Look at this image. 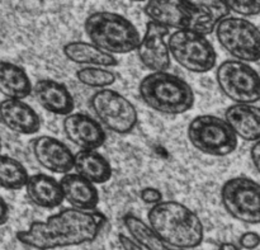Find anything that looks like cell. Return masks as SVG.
Instances as JSON below:
<instances>
[{
    "mask_svg": "<svg viewBox=\"0 0 260 250\" xmlns=\"http://www.w3.org/2000/svg\"><path fill=\"white\" fill-rule=\"evenodd\" d=\"M106 217L99 212L65 208L46 221H35L28 230L19 231L17 239L37 250H53L81 245L95 240Z\"/></svg>",
    "mask_w": 260,
    "mask_h": 250,
    "instance_id": "1",
    "label": "cell"
},
{
    "mask_svg": "<svg viewBox=\"0 0 260 250\" xmlns=\"http://www.w3.org/2000/svg\"><path fill=\"white\" fill-rule=\"evenodd\" d=\"M145 14L151 22L177 30L211 35L230 14L222 0H147Z\"/></svg>",
    "mask_w": 260,
    "mask_h": 250,
    "instance_id": "2",
    "label": "cell"
},
{
    "mask_svg": "<svg viewBox=\"0 0 260 250\" xmlns=\"http://www.w3.org/2000/svg\"><path fill=\"white\" fill-rule=\"evenodd\" d=\"M149 228L164 245L194 249L203 241V224L197 215L177 201H161L147 213Z\"/></svg>",
    "mask_w": 260,
    "mask_h": 250,
    "instance_id": "3",
    "label": "cell"
},
{
    "mask_svg": "<svg viewBox=\"0 0 260 250\" xmlns=\"http://www.w3.org/2000/svg\"><path fill=\"white\" fill-rule=\"evenodd\" d=\"M139 93L149 108L168 116L183 114L194 106V93L189 84L168 71L145 76L139 85Z\"/></svg>",
    "mask_w": 260,
    "mask_h": 250,
    "instance_id": "4",
    "label": "cell"
},
{
    "mask_svg": "<svg viewBox=\"0 0 260 250\" xmlns=\"http://www.w3.org/2000/svg\"><path fill=\"white\" fill-rule=\"evenodd\" d=\"M90 42L111 55H124L137 50L141 41L136 25L114 12H95L84 23Z\"/></svg>",
    "mask_w": 260,
    "mask_h": 250,
    "instance_id": "5",
    "label": "cell"
},
{
    "mask_svg": "<svg viewBox=\"0 0 260 250\" xmlns=\"http://www.w3.org/2000/svg\"><path fill=\"white\" fill-rule=\"evenodd\" d=\"M188 140L200 152L210 157H228L238 149L239 139L228 122L212 114H202L190 121Z\"/></svg>",
    "mask_w": 260,
    "mask_h": 250,
    "instance_id": "6",
    "label": "cell"
},
{
    "mask_svg": "<svg viewBox=\"0 0 260 250\" xmlns=\"http://www.w3.org/2000/svg\"><path fill=\"white\" fill-rule=\"evenodd\" d=\"M215 32L221 47L234 60L248 64L260 60V29L253 22L228 15L218 22Z\"/></svg>",
    "mask_w": 260,
    "mask_h": 250,
    "instance_id": "7",
    "label": "cell"
},
{
    "mask_svg": "<svg viewBox=\"0 0 260 250\" xmlns=\"http://www.w3.org/2000/svg\"><path fill=\"white\" fill-rule=\"evenodd\" d=\"M170 57L183 69L196 74L208 73L217 64V52L205 35L175 30L168 41Z\"/></svg>",
    "mask_w": 260,
    "mask_h": 250,
    "instance_id": "8",
    "label": "cell"
},
{
    "mask_svg": "<svg viewBox=\"0 0 260 250\" xmlns=\"http://www.w3.org/2000/svg\"><path fill=\"white\" fill-rule=\"evenodd\" d=\"M90 107L99 123L113 134H129L139 122L134 104L123 94L111 88L96 90L90 98Z\"/></svg>",
    "mask_w": 260,
    "mask_h": 250,
    "instance_id": "9",
    "label": "cell"
},
{
    "mask_svg": "<svg viewBox=\"0 0 260 250\" xmlns=\"http://www.w3.org/2000/svg\"><path fill=\"white\" fill-rule=\"evenodd\" d=\"M216 81L223 96L235 103L254 104L260 101V75L248 63L223 61L216 69Z\"/></svg>",
    "mask_w": 260,
    "mask_h": 250,
    "instance_id": "10",
    "label": "cell"
},
{
    "mask_svg": "<svg viewBox=\"0 0 260 250\" xmlns=\"http://www.w3.org/2000/svg\"><path fill=\"white\" fill-rule=\"evenodd\" d=\"M221 202L235 220L260 224V184L256 180L245 175L230 178L221 188Z\"/></svg>",
    "mask_w": 260,
    "mask_h": 250,
    "instance_id": "11",
    "label": "cell"
},
{
    "mask_svg": "<svg viewBox=\"0 0 260 250\" xmlns=\"http://www.w3.org/2000/svg\"><path fill=\"white\" fill-rule=\"evenodd\" d=\"M169 30V28L151 20L147 22L145 35L141 37L136 51L140 63L150 70V73L169 70L172 60L168 42L165 41Z\"/></svg>",
    "mask_w": 260,
    "mask_h": 250,
    "instance_id": "12",
    "label": "cell"
},
{
    "mask_svg": "<svg viewBox=\"0 0 260 250\" xmlns=\"http://www.w3.org/2000/svg\"><path fill=\"white\" fill-rule=\"evenodd\" d=\"M36 162L55 174H66L74 169V155L70 147L56 137L37 136L30 142Z\"/></svg>",
    "mask_w": 260,
    "mask_h": 250,
    "instance_id": "13",
    "label": "cell"
},
{
    "mask_svg": "<svg viewBox=\"0 0 260 250\" xmlns=\"http://www.w3.org/2000/svg\"><path fill=\"white\" fill-rule=\"evenodd\" d=\"M66 139L80 150H96L107 141L106 129L98 119L85 113H70L62 122Z\"/></svg>",
    "mask_w": 260,
    "mask_h": 250,
    "instance_id": "14",
    "label": "cell"
},
{
    "mask_svg": "<svg viewBox=\"0 0 260 250\" xmlns=\"http://www.w3.org/2000/svg\"><path fill=\"white\" fill-rule=\"evenodd\" d=\"M0 123L19 135H36L41 129L37 112L23 99H7L0 102Z\"/></svg>",
    "mask_w": 260,
    "mask_h": 250,
    "instance_id": "15",
    "label": "cell"
},
{
    "mask_svg": "<svg viewBox=\"0 0 260 250\" xmlns=\"http://www.w3.org/2000/svg\"><path fill=\"white\" fill-rule=\"evenodd\" d=\"M32 94L45 111L57 116H68L75 108L73 94L68 86L52 79H41L33 85Z\"/></svg>",
    "mask_w": 260,
    "mask_h": 250,
    "instance_id": "16",
    "label": "cell"
},
{
    "mask_svg": "<svg viewBox=\"0 0 260 250\" xmlns=\"http://www.w3.org/2000/svg\"><path fill=\"white\" fill-rule=\"evenodd\" d=\"M225 119L238 136L245 141L260 140V107L249 103H235L225 112Z\"/></svg>",
    "mask_w": 260,
    "mask_h": 250,
    "instance_id": "17",
    "label": "cell"
},
{
    "mask_svg": "<svg viewBox=\"0 0 260 250\" xmlns=\"http://www.w3.org/2000/svg\"><path fill=\"white\" fill-rule=\"evenodd\" d=\"M63 201H68L71 207L84 211H91L98 206L99 192L95 184L89 182L81 175L66 173L60 179Z\"/></svg>",
    "mask_w": 260,
    "mask_h": 250,
    "instance_id": "18",
    "label": "cell"
},
{
    "mask_svg": "<svg viewBox=\"0 0 260 250\" xmlns=\"http://www.w3.org/2000/svg\"><path fill=\"white\" fill-rule=\"evenodd\" d=\"M24 188L28 200L38 207L55 208L63 202L60 182L48 174L29 175Z\"/></svg>",
    "mask_w": 260,
    "mask_h": 250,
    "instance_id": "19",
    "label": "cell"
},
{
    "mask_svg": "<svg viewBox=\"0 0 260 250\" xmlns=\"http://www.w3.org/2000/svg\"><path fill=\"white\" fill-rule=\"evenodd\" d=\"M74 170L93 184H103L112 178L111 163L96 150H80L74 155Z\"/></svg>",
    "mask_w": 260,
    "mask_h": 250,
    "instance_id": "20",
    "label": "cell"
},
{
    "mask_svg": "<svg viewBox=\"0 0 260 250\" xmlns=\"http://www.w3.org/2000/svg\"><path fill=\"white\" fill-rule=\"evenodd\" d=\"M63 55L71 63L83 66H101V68H112L118 64L116 56L106 52L85 41H70L62 48Z\"/></svg>",
    "mask_w": 260,
    "mask_h": 250,
    "instance_id": "21",
    "label": "cell"
},
{
    "mask_svg": "<svg viewBox=\"0 0 260 250\" xmlns=\"http://www.w3.org/2000/svg\"><path fill=\"white\" fill-rule=\"evenodd\" d=\"M33 84L19 65L0 61V94L7 99H24L32 94Z\"/></svg>",
    "mask_w": 260,
    "mask_h": 250,
    "instance_id": "22",
    "label": "cell"
},
{
    "mask_svg": "<svg viewBox=\"0 0 260 250\" xmlns=\"http://www.w3.org/2000/svg\"><path fill=\"white\" fill-rule=\"evenodd\" d=\"M28 172L17 159L0 154V187L4 190H22L28 180Z\"/></svg>",
    "mask_w": 260,
    "mask_h": 250,
    "instance_id": "23",
    "label": "cell"
},
{
    "mask_svg": "<svg viewBox=\"0 0 260 250\" xmlns=\"http://www.w3.org/2000/svg\"><path fill=\"white\" fill-rule=\"evenodd\" d=\"M124 226L128 230L129 235L132 236L136 243L140 245L145 246L147 250H193V249H177V248H170V246L164 245L159 239L156 238L149 225L137 218L134 215H126L123 217Z\"/></svg>",
    "mask_w": 260,
    "mask_h": 250,
    "instance_id": "24",
    "label": "cell"
},
{
    "mask_svg": "<svg viewBox=\"0 0 260 250\" xmlns=\"http://www.w3.org/2000/svg\"><path fill=\"white\" fill-rule=\"evenodd\" d=\"M75 76L79 83L83 85L98 89V90L111 88L117 80V76L113 71L109 70L108 68H101V66H83L76 70Z\"/></svg>",
    "mask_w": 260,
    "mask_h": 250,
    "instance_id": "25",
    "label": "cell"
},
{
    "mask_svg": "<svg viewBox=\"0 0 260 250\" xmlns=\"http://www.w3.org/2000/svg\"><path fill=\"white\" fill-rule=\"evenodd\" d=\"M230 12L243 17H255L260 14V0H222Z\"/></svg>",
    "mask_w": 260,
    "mask_h": 250,
    "instance_id": "26",
    "label": "cell"
},
{
    "mask_svg": "<svg viewBox=\"0 0 260 250\" xmlns=\"http://www.w3.org/2000/svg\"><path fill=\"white\" fill-rule=\"evenodd\" d=\"M140 198H141L145 203H149V205H156V203L161 202L162 201V195L157 188L146 187L140 192Z\"/></svg>",
    "mask_w": 260,
    "mask_h": 250,
    "instance_id": "27",
    "label": "cell"
},
{
    "mask_svg": "<svg viewBox=\"0 0 260 250\" xmlns=\"http://www.w3.org/2000/svg\"><path fill=\"white\" fill-rule=\"evenodd\" d=\"M240 245L244 249H255L260 245V235L254 231H248L240 238Z\"/></svg>",
    "mask_w": 260,
    "mask_h": 250,
    "instance_id": "28",
    "label": "cell"
},
{
    "mask_svg": "<svg viewBox=\"0 0 260 250\" xmlns=\"http://www.w3.org/2000/svg\"><path fill=\"white\" fill-rule=\"evenodd\" d=\"M119 243H121V245L123 246L124 250H147L145 246L140 245L139 243H136L134 239L128 238V236L123 235V234L119 235Z\"/></svg>",
    "mask_w": 260,
    "mask_h": 250,
    "instance_id": "29",
    "label": "cell"
},
{
    "mask_svg": "<svg viewBox=\"0 0 260 250\" xmlns=\"http://www.w3.org/2000/svg\"><path fill=\"white\" fill-rule=\"evenodd\" d=\"M250 158H251V163H253L254 168H255L256 172L260 174V140L259 141L254 142V145L251 146Z\"/></svg>",
    "mask_w": 260,
    "mask_h": 250,
    "instance_id": "30",
    "label": "cell"
},
{
    "mask_svg": "<svg viewBox=\"0 0 260 250\" xmlns=\"http://www.w3.org/2000/svg\"><path fill=\"white\" fill-rule=\"evenodd\" d=\"M8 220H9V206L0 196V226L4 225Z\"/></svg>",
    "mask_w": 260,
    "mask_h": 250,
    "instance_id": "31",
    "label": "cell"
},
{
    "mask_svg": "<svg viewBox=\"0 0 260 250\" xmlns=\"http://www.w3.org/2000/svg\"><path fill=\"white\" fill-rule=\"evenodd\" d=\"M220 250H239L238 246L234 245L231 243H223L222 245L220 246Z\"/></svg>",
    "mask_w": 260,
    "mask_h": 250,
    "instance_id": "32",
    "label": "cell"
},
{
    "mask_svg": "<svg viewBox=\"0 0 260 250\" xmlns=\"http://www.w3.org/2000/svg\"><path fill=\"white\" fill-rule=\"evenodd\" d=\"M129 2H137V3H141V2H147V0H129Z\"/></svg>",
    "mask_w": 260,
    "mask_h": 250,
    "instance_id": "33",
    "label": "cell"
},
{
    "mask_svg": "<svg viewBox=\"0 0 260 250\" xmlns=\"http://www.w3.org/2000/svg\"><path fill=\"white\" fill-rule=\"evenodd\" d=\"M2 146H3V144H2V137H0V151H2Z\"/></svg>",
    "mask_w": 260,
    "mask_h": 250,
    "instance_id": "34",
    "label": "cell"
}]
</instances>
